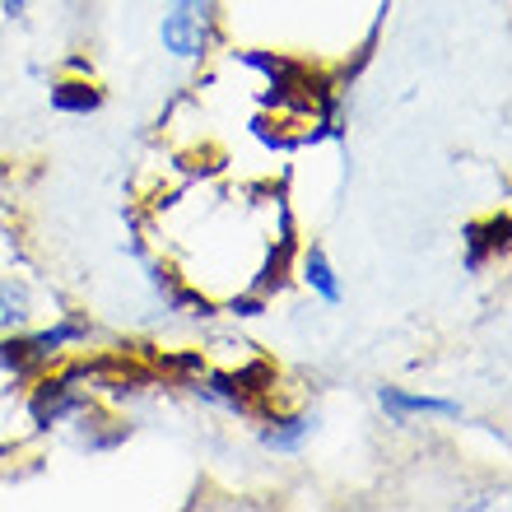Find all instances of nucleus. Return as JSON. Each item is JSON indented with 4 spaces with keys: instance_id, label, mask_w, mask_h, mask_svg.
<instances>
[{
    "instance_id": "f257e3e1",
    "label": "nucleus",
    "mask_w": 512,
    "mask_h": 512,
    "mask_svg": "<svg viewBox=\"0 0 512 512\" xmlns=\"http://www.w3.org/2000/svg\"><path fill=\"white\" fill-rule=\"evenodd\" d=\"M210 33V0H177L173 14L163 19V42L177 56H196Z\"/></svg>"
},
{
    "instance_id": "f03ea898",
    "label": "nucleus",
    "mask_w": 512,
    "mask_h": 512,
    "mask_svg": "<svg viewBox=\"0 0 512 512\" xmlns=\"http://www.w3.org/2000/svg\"><path fill=\"white\" fill-rule=\"evenodd\" d=\"M382 405H387L396 419H405V415H461L452 401H438V396H405V391H396V387L382 391Z\"/></svg>"
},
{
    "instance_id": "7ed1b4c3",
    "label": "nucleus",
    "mask_w": 512,
    "mask_h": 512,
    "mask_svg": "<svg viewBox=\"0 0 512 512\" xmlns=\"http://www.w3.org/2000/svg\"><path fill=\"white\" fill-rule=\"evenodd\" d=\"M308 280L317 284V289H322V298H331V303H336V298H340L336 280H331V266H326L322 256H312V261H308Z\"/></svg>"
},
{
    "instance_id": "20e7f679",
    "label": "nucleus",
    "mask_w": 512,
    "mask_h": 512,
    "mask_svg": "<svg viewBox=\"0 0 512 512\" xmlns=\"http://www.w3.org/2000/svg\"><path fill=\"white\" fill-rule=\"evenodd\" d=\"M19 308H24V303H19V298H14L10 289L0 284V326H14V322H19V317H24Z\"/></svg>"
},
{
    "instance_id": "39448f33",
    "label": "nucleus",
    "mask_w": 512,
    "mask_h": 512,
    "mask_svg": "<svg viewBox=\"0 0 512 512\" xmlns=\"http://www.w3.org/2000/svg\"><path fill=\"white\" fill-rule=\"evenodd\" d=\"M56 108H75V112H89V108H98V94H56Z\"/></svg>"
},
{
    "instance_id": "423d86ee",
    "label": "nucleus",
    "mask_w": 512,
    "mask_h": 512,
    "mask_svg": "<svg viewBox=\"0 0 512 512\" xmlns=\"http://www.w3.org/2000/svg\"><path fill=\"white\" fill-rule=\"evenodd\" d=\"M0 5H5V10H19V5H24V0H0Z\"/></svg>"
}]
</instances>
